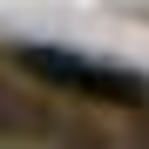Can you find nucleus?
I'll return each instance as SVG.
<instances>
[{"instance_id": "1", "label": "nucleus", "mask_w": 149, "mask_h": 149, "mask_svg": "<svg viewBox=\"0 0 149 149\" xmlns=\"http://www.w3.org/2000/svg\"><path fill=\"white\" fill-rule=\"evenodd\" d=\"M20 68L47 88H68V95H88V102H149V81L129 68H102L88 54H68V47H20Z\"/></svg>"}, {"instance_id": "2", "label": "nucleus", "mask_w": 149, "mask_h": 149, "mask_svg": "<svg viewBox=\"0 0 149 149\" xmlns=\"http://www.w3.org/2000/svg\"><path fill=\"white\" fill-rule=\"evenodd\" d=\"M0 129H7V136H34V129H47V122H41L34 102H14V95L0 88Z\"/></svg>"}]
</instances>
